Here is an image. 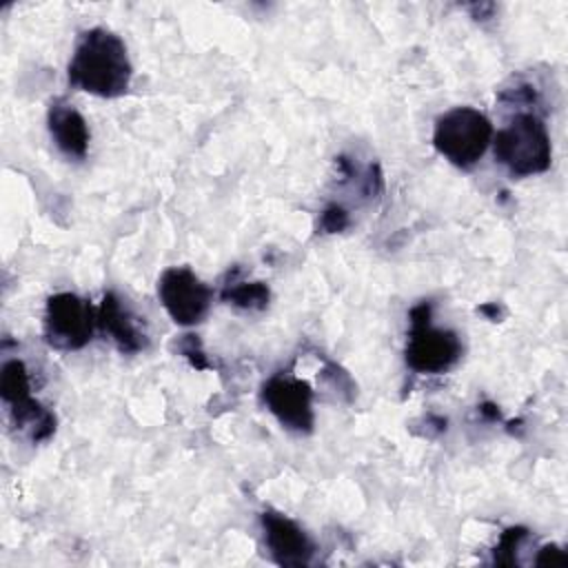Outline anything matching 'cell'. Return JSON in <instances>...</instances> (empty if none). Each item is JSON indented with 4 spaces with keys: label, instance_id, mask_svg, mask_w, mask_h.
<instances>
[{
    "label": "cell",
    "instance_id": "cell-7",
    "mask_svg": "<svg viewBox=\"0 0 568 568\" xmlns=\"http://www.w3.org/2000/svg\"><path fill=\"white\" fill-rule=\"evenodd\" d=\"M262 402L284 428L293 433L313 430V390L304 379L291 375H273L262 386Z\"/></svg>",
    "mask_w": 568,
    "mask_h": 568
},
{
    "label": "cell",
    "instance_id": "cell-18",
    "mask_svg": "<svg viewBox=\"0 0 568 568\" xmlns=\"http://www.w3.org/2000/svg\"><path fill=\"white\" fill-rule=\"evenodd\" d=\"M479 413H481L486 419H499V408H497L495 404H490V402H484V404L479 406Z\"/></svg>",
    "mask_w": 568,
    "mask_h": 568
},
{
    "label": "cell",
    "instance_id": "cell-10",
    "mask_svg": "<svg viewBox=\"0 0 568 568\" xmlns=\"http://www.w3.org/2000/svg\"><path fill=\"white\" fill-rule=\"evenodd\" d=\"M47 122H49L51 140L67 158L80 160L87 155L91 133H89L87 120L73 104H69L64 98H55L49 104Z\"/></svg>",
    "mask_w": 568,
    "mask_h": 568
},
{
    "label": "cell",
    "instance_id": "cell-9",
    "mask_svg": "<svg viewBox=\"0 0 568 568\" xmlns=\"http://www.w3.org/2000/svg\"><path fill=\"white\" fill-rule=\"evenodd\" d=\"M95 317L98 326L113 339L120 353L133 355L146 348V333L140 328L138 317L122 304L115 293H104Z\"/></svg>",
    "mask_w": 568,
    "mask_h": 568
},
{
    "label": "cell",
    "instance_id": "cell-17",
    "mask_svg": "<svg viewBox=\"0 0 568 568\" xmlns=\"http://www.w3.org/2000/svg\"><path fill=\"white\" fill-rule=\"evenodd\" d=\"M477 311H479L481 315H486L490 322H499V317H501V308H499L497 302H486V304H481Z\"/></svg>",
    "mask_w": 568,
    "mask_h": 568
},
{
    "label": "cell",
    "instance_id": "cell-3",
    "mask_svg": "<svg viewBox=\"0 0 568 568\" xmlns=\"http://www.w3.org/2000/svg\"><path fill=\"white\" fill-rule=\"evenodd\" d=\"M493 140L490 120L473 106H455L437 118L433 146L450 164L470 169L481 160Z\"/></svg>",
    "mask_w": 568,
    "mask_h": 568
},
{
    "label": "cell",
    "instance_id": "cell-4",
    "mask_svg": "<svg viewBox=\"0 0 568 568\" xmlns=\"http://www.w3.org/2000/svg\"><path fill=\"white\" fill-rule=\"evenodd\" d=\"M410 333L406 339V366L422 375H439L457 364L462 357V342L457 333L433 326L430 302H419L410 308Z\"/></svg>",
    "mask_w": 568,
    "mask_h": 568
},
{
    "label": "cell",
    "instance_id": "cell-16",
    "mask_svg": "<svg viewBox=\"0 0 568 568\" xmlns=\"http://www.w3.org/2000/svg\"><path fill=\"white\" fill-rule=\"evenodd\" d=\"M535 564L537 566H566L568 557H566V552L559 546L548 544V546L539 548V552L535 557Z\"/></svg>",
    "mask_w": 568,
    "mask_h": 568
},
{
    "label": "cell",
    "instance_id": "cell-8",
    "mask_svg": "<svg viewBox=\"0 0 568 568\" xmlns=\"http://www.w3.org/2000/svg\"><path fill=\"white\" fill-rule=\"evenodd\" d=\"M266 548L280 566H308L315 552L313 539L286 515L264 510L260 515Z\"/></svg>",
    "mask_w": 568,
    "mask_h": 568
},
{
    "label": "cell",
    "instance_id": "cell-15",
    "mask_svg": "<svg viewBox=\"0 0 568 568\" xmlns=\"http://www.w3.org/2000/svg\"><path fill=\"white\" fill-rule=\"evenodd\" d=\"M348 226V213L339 204H328L320 215V229L326 233H339Z\"/></svg>",
    "mask_w": 568,
    "mask_h": 568
},
{
    "label": "cell",
    "instance_id": "cell-6",
    "mask_svg": "<svg viewBox=\"0 0 568 568\" xmlns=\"http://www.w3.org/2000/svg\"><path fill=\"white\" fill-rule=\"evenodd\" d=\"M158 297L180 326L200 324L211 306V288L186 266H171L160 275Z\"/></svg>",
    "mask_w": 568,
    "mask_h": 568
},
{
    "label": "cell",
    "instance_id": "cell-12",
    "mask_svg": "<svg viewBox=\"0 0 568 568\" xmlns=\"http://www.w3.org/2000/svg\"><path fill=\"white\" fill-rule=\"evenodd\" d=\"M0 395L9 408L18 406L31 397L29 373L20 359L4 362L2 375H0Z\"/></svg>",
    "mask_w": 568,
    "mask_h": 568
},
{
    "label": "cell",
    "instance_id": "cell-2",
    "mask_svg": "<svg viewBox=\"0 0 568 568\" xmlns=\"http://www.w3.org/2000/svg\"><path fill=\"white\" fill-rule=\"evenodd\" d=\"M495 158L515 178H528L548 171L550 138L537 113H517L495 135Z\"/></svg>",
    "mask_w": 568,
    "mask_h": 568
},
{
    "label": "cell",
    "instance_id": "cell-1",
    "mask_svg": "<svg viewBox=\"0 0 568 568\" xmlns=\"http://www.w3.org/2000/svg\"><path fill=\"white\" fill-rule=\"evenodd\" d=\"M67 75L84 93L120 98L129 91L133 67L124 42L113 31L93 27L80 33Z\"/></svg>",
    "mask_w": 568,
    "mask_h": 568
},
{
    "label": "cell",
    "instance_id": "cell-13",
    "mask_svg": "<svg viewBox=\"0 0 568 568\" xmlns=\"http://www.w3.org/2000/svg\"><path fill=\"white\" fill-rule=\"evenodd\" d=\"M528 537V530L524 526H513L506 528L499 537V544L493 550V559L495 564L501 566H517V550L521 546V541Z\"/></svg>",
    "mask_w": 568,
    "mask_h": 568
},
{
    "label": "cell",
    "instance_id": "cell-11",
    "mask_svg": "<svg viewBox=\"0 0 568 568\" xmlns=\"http://www.w3.org/2000/svg\"><path fill=\"white\" fill-rule=\"evenodd\" d=\"M237 268L231 271V282L222 288V300L246 311H264L271 300V291L264 282H237Z\"/></svg>",
    "mask_w": 568,
    "mask_h": 568
},
{
    "label": "cell",
    "instance_id": "cell-14",
    "mask_svg": "<svg viewBox=\"0 0 568 568\" xmlns=\"http://www.w3.org/2000/svg\"><path fill=\"white\" fill-rule=\"evenodd\" d=\"M178 348H180V353L189 359V364H191L193 368H197V371H206V368H211V362L206 359V355H204V351H202V344H200L197 335H182V339H180Z\"/></svg>",
    "mask_w": 568,
    "mask_h": 568
},
{
    "label": "cell",
    "instance_id": "cell-5",
    "mask_svg": "<svg viewBox=\"0 0 568 568\" xmlns=\"http://www.w3.org/2000/svg\"><path fill=\"white\" fill-rule=\"evenodd\" d=\"M98 324L93 306L75 293H55L44 308V339L58 351H78L89 344Z\"/></svg>",
    "mask_w": 568,
    "mask_h": 568
}]
</instances>
